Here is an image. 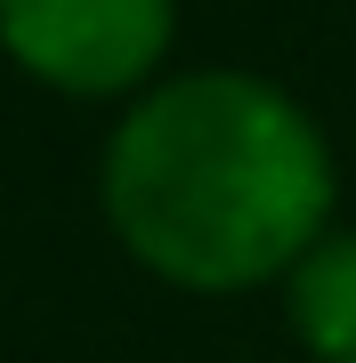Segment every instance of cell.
<instances>
[{"label":"cell","mask_w":356,"mask_h":363,"mask_svg":"<svg viewBox=\"0 0 356 363\" xmlns=\"http://www.w3.org/2000/svg\"><path fill=\"white\" fill-rule=\"evenodd\" d=\"M284 315L316 363H356V234H324L284 274Z\"/></svg>","instance_id":"3957f363"},{"label":"cell","mask_w":356,"mask_h":363,"mask_svg":"<svg viewBox=\"0 0 356 363\" xmlns=\"http://www.w3.org/2000/svg\"><path fill=\"white\" fill-rule=\"evenodd\" d=\"M106 218L178 291H259L324 242L332 145L259 73H178L122 113Z\"/></svg>","instance_id":"6da1fadb"},{"label":"cell","mask_w":356,"mask_h":363,"mask_svg":"<svg viewBox=\"0 0 356 363\" xmlns=\"http://www.w3.org/2000/svg\"><path fill=\"white\" fill-rule=\"evenodd\" d=\"M0 49L65 97H122L171 49V0H0Z\"/></svg>","instance_id":"7a4b0ae2"}]
</instances>
